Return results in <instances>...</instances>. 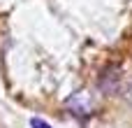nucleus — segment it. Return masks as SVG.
I'll return each instance as SVG.
<instances>
[{
    "label": "nucleus",
    "mask_w": 132,
    "mask_h": 128,
    "mask_svg": "<svg viewBox=\"0 0 132 128\" xmlns=\"http://www.w3.org/2000/svg\"><path fill=\"white\" fill-rule=\"evenodd\" d=\"M30 128H51L44 119H39V117H35V119H30Z\"/></svg>",
    "instance_id": "nucleus-1"
},
{
    "label": "nucleus",
    "mask_w": 132,
    "mask_h": 128,
    "mask_svg": "<svg viewBox=\"0 0 132 128\" xmlns=\"http://www.w3.org/2000/svg\"><path fill=\"white\" fill-rule=\"evenodd\" d=\"M125 100L132 105V82H128V86H125Z\"/></svg>",
    "instance_id": "nucleus-2"
}]
</instances>
